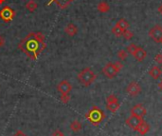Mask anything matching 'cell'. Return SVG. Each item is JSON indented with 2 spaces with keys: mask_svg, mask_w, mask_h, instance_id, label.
<instances>
[{
  "mask_svg": "<svg viewBox=\"0 0 162 136\" xmlns=\"http://www.w3.org/2000/svg\"><path fill=\"white\" fill-rule=\"evenodd\" d=\"M17 47L29 58L37 60L39 55L47 48V44L45 42V36L42 33L33 32L23 38Z\"/></svg>",
  "mask_w": 162,
  "mask_h": 136,
  "instance_id": "cell-1",
  "label": "cell"
},
{
  "mask_svg": "<svg viewBox=\"0 0 162 136\" xmlns=\"http://www.w3.org/2000/svg\"><path fill=\"white\" fill-rule=\"evenodd\" d=\"M85 118L92 125L99 126L102 122V120L105 118V115H104L103 111L101 108H99L96 106H93L92 107V108L85 114Z\"/></svg>",
  "mask_w": 162,
  "mask_h": 136,
  "instance_id": "cell-2",
  "label": "cell"
},
{
  "mask_svg": "<svg viewBox=\"0 0 162 136\" xmlns=\"http://www.w3.org/2000/svg\"><path fill=\"white\" fill-rule=\"evenodd\" d=\"M78 80L80 81V83L84 86V87H88L90 86L92 83H93L96 80V74L95 73L92 71L90 68H84L83 70H82L79 73H78Z\"/></svg>",
  "mask_w": 162,
  "mask_h": 136,
  "instance_id": "cell-3",
  "label": "cell"
},
{
  "mask_svg": "<svg viewBox=\"0 0 162 136\" xmlns=\"http://www.w3.org/2000/svg\"><path fill=\"white\" fill-rule=\"evenodd\" d=\"M15 15L16 13L9 6H5L0 10V18L4 22H12Z\"/></svg>",
  "mask_w": 162,
  "mask_h": 136,
  "instance_id": "cell-4",
  "label": "cell"
},
{
  "mask_svg": "<svg viewBox=\"0 0 162 136\" xmlns=\"http://www.w3.org/2000/svg\"><path fill=\"white\" fill-rule=\"evenodd\" d=\"M120 73L119 69L115 66L114 63H107L103 68H102V73L109 79L114 78L116 75Z\"/></svg>",
  "mask_w": 162,
  "mask_h": 136,
  "instance_id": "cell-5",
  "label": "cell"
},
{
  "mask_svg": "<svg viewBox=\"0 0 162 136\" xmlns=\"http://www.w3.org/2000/svg\"><path fill=\"white\" fill-rule=\"evenodd\" d=\"M148 34L155 43H161V40H162V27L159 26V25L154 26L149 31Z\"/></svg>",
  "mask_w": 162,
  "mask_h": 136,
  "instance_id": "cell-6",
  "label": "cell"
},
{
  "mask_svg": "<svg viewBox=\"0 0 162 136\" xmlns=\"http://www.w3.org/2000/svg\"><path fill=\"white\" fill-rule=\"evenodd\" d=\"M57 90L61 94H69V93L72 90V86L67 80H63L58 84Z\"/></svg>",
  "mask_w": 162,
  "mask_h": 136,
  "instance_id": "cell-7",
  "label": "cell"
},
{
  "mask_svg": "<svg viewBox=\"0 0 162 136\" xmlns=\"http://www.w3.org/2000/svg\"><path fill=\"white\" fill-rule=\"evenodd\" d=\"M141 121H142L141 117H138V116L131 114V116L129 118H127V120H126V125L129 128H131L133 130H136L138 126L141 125Z\"/></svg>",
  "mask_w": 162,
  "mask_h": 136,
  "instance_id": "cell-8",
  "label": "cell"
},
{
  "mask_svg": "<svg viewBox=\"0 0 162 136\" xmlns=\"http://www.w3.org/2000/svg\"><path fill=\"white\" fill-rule=\"evenodd\" d=\"M127 93L130 96H136L141 93V88L136 82H131L127 87Z\"/></svg>",
  "mask_w": 162,
  "mask_h": 136,
  "instance_id": "cell-9",
  "label": "cell"
},
{
  "mask_svg": "<svg viewBox=\"0 0 162 136\" xmlns=\"http://www.w3.org/2000/svg\"><path fill=\"white\" fill-rule=\"evenodd\" d=\"M131 113L133 115H136V116H138V117H144L147 113V110L146 108L141 105V104H137V105H135L132 108H131Z\"/></svg>",
  "mask_w": 162,
  "mask_h": 136,
  "instance_id": "cell-10",
  "label": "cell"
},
{
  "mask_svg": "<svg viewBox=\"0 0 162 136\" xmlns=\"http://www.w3.org/2000/svg\"><path fill=\"white\" fill-rule=\"evenodd\" d=\"M73 1H74V0H50L48 5H50L52 3H55L60 9L64 10V9L67 8Z\"/></svg>",
  "mask_w": 162,
  "mask_h": 136,
  "instance_id": "cell-11",
  "label": "cell"
},
{
  "mask_svg": "<svg viewBox=\"0 0 162 136\" xmlns=\"http://www.w3.org/2000/svg\"><path fill=\"white\" fill-rule=\"evenodd\" d=\"M64 33L68 35V36H74L77 34L78 33V28L73 24V23H69L65 26L64 28Z\"/></svg>",
  "mask_w": 162,
  "mask_h": 136,
  "instance_id": "cell-12",
  "label": "cell"
},
{
  "mask_svg": "<svg viewBox=\"0 0 162 136\" xmlns=\"http://www.w3.org/2000/svg\"><path fill=\"white\" fill-rule=\"evenodd\" d=\"M146 55H147V53H146V51L144 49H142L141 47H137V49H136V53L134 54V57L138 62H141V61H143L145 59Z\"/></svg>",
  "mask_w": 162,
  "mask_h": 136,
  "instance_id": "cell-13",
  "label": "cell"
},
{
  "mask_svg": "<svg viewBox=\"0 0 162 136\" xmlns=\"http://www.w3.org/2000/svg\"><path fill=\"white\" fill-rule=\"evenodd\" d=\"M149 75H150L153 79H155V80L158 79V78L160 77V75H161V70H160V68H159L158 66H154V67H152L151 70L149 71Z\"/></svg>",
  "mask_w": 162,
  "mask_h": 136,
  "instance_id": "cell-14",
  "label": "cell"
},
{
  "mask_svg": "<svg viewBox=\"0 0 162 136\" xmlns=\"http://www.w3.org/2000/svg\"><path fill=\"white\" fill-rule=\"evenodd\" d=\"M149 128H150L149 125H148L144 120H142L141 123V125L138 126V128H137L136 130L138 131V133H140V134H141V135H145V134L149 131Z\"/></svg>",
  "mask_w": 162,
  "mask_h": 136,
  "instance_id": "cell-15",
  "label": "cell"
},
{
  "mask_svg": "<svg viewBox=\"0 0 162 136\" xmlns=\"http://www.w3.org/2000/svg\"><path fill=\"white\" fill-rule=\"evenodd\" d=\"M97 9H98V11H99L100 13H108V12H109V10H110V6H109V4H108L107 2H105V1H102V2H100V3L98 4Z\"/></svg>",
  "mask_w": 162,
  "mask_h": 136,
  "instance_id": "cell-16",
  "label": "cell"
},
{
  "mask_svg": "<svg viewBox=\"0 0 162 136\" xmlns=\"http://www.w3.org/2000/svg\"><path fill=\"white\" fill-rule=\"evenodd\" d=\"M25 8L30 12V13H34L36 9L38 8V4L34 1V0H30L25 5Z\"/></svg>",
  "mask_w": 162,
  "mask_h": 136,
  "instance_id": "cell-17",
  "label": "cell"
},
{
  "mask_svg": "<svg viewBox=\"0 0 162 136\" xmlns=\"http://www.w3.org/2000/svg\"><path fill=\"white\" fill-rule=\"evenodd\" d=\"M69 128H70V129L73 132H79L82 129V124L78 120H74L73 122H71V124H70V126H69Z\"/></svg>",
  "mask_w": 162,
  "mask_h": 136,
  "instance_id": "cell-18",
  "label": "cell"
},
{
  "mask_svg": "<svg viewBox=\"0 0 162 136\" xmlns=\"http://www.w3.org/2000/svg\"><path fill=\"white\" fill-rule=\"evenodd\" d=\"M116 25H117L118 27H120L122 31L128 30V28H129V23H128V21L125 20V19H123V18L120 19V20L117 22V24H116Z\"/></svg>",
  "mask_w": 162,
  "mask_h": 136,
  "instance_id": "cell-19",
  "label": "cell"
},
{
  "mask_svg": "<svg viewBox=\"0 0 162 136\" xmlns=\"http://www.w3.org/2000/svg\"><path fill=\"white\" fill-rule=\"evenodd\" d=\"M106 107H107V109L110 110L111 112H116V111L119 109V108H120V104H119V102L109 103V104L106 105Z\"/></svg>",
  "mask_w": 162,
  "mask_h": 136,
  "instance_id": "cell-20",
  "label": "cell"
},
{
  "mask_svg": "<svg viewBox=\"0 0 162 136\" xmlns=\"http://www.w3.org/2000/svg\"><path fill=\"white\" fill-rule=\"evenodd\" d=\"M123 32H124V31H122V30L120 27H118L117 25H116L115 27H113V29H112V33H113V34H115L117 37H121V36H122Z\"/></svg>",
  "mask_w": 162,
  "mask_h": 136,
  "instance_id": "cell-21",
  "label": "cell"
},
{
  "mask_svg": "<svg viewBox=\"0 0 162 136\" xmlns=\"http://www.w3.org/2000/svg\"><path fill=\"white\" fill-rule=\"evenodd\" d=\"M117 56H118V58L121 59V60H125V59L128 57V53H127V51H125V50H120V51L117 53Z\"/></svg>",
  "mask_w": 162,
  "mask_h": 136,
  "instance_id": "cell-22",
  "label": "cell"
},
{
  "mask_svg": "<svg viewBox=\"0 0 162 136\" xmlns=\"http://www.w3.org/2000/svg\"><path fill=\"white\" fill-rule=\"evenodd\" d=\"M136 49H137V46L136 44H130L128 46V48H127V53L129 54H131V55H134L136 51Z\"/></svg>",
  "mask_w": 162,
  "mask_h": 136,
  "instance_id": "cell-23",
  "label": "cell"
},
{
  "mask_svg": "<svg viewBox=\"0 0 162 136\" xmlns=\"http://www.w3.org/2000/svg\"><path fill=\"white\" fill-rule=\"evenodd\" d=\"M122 36H123V37H124L126 40H131V39L133 38L134 34H133V33H132V32H130V31H128V30H125V31L123 32Z\"/></svg>",
  "mask_w": 162,
  "mask_h": 136,
  "instance_id": "cell-24",
  "label": "cell"
},
{
  "mask_svg": "<svg viewBox=\"0 0 162 136\" xmlns=\"http://www.w3.org/2000/svg\"><path fill=\"white\" fill-rule=\"evenodd\" d=\"M60 100H61L62 103L67 104V103L69 102V100H70V96H69V94H61Z\"/></svg>",
  "mask_w": 162,
  "mask_h": 136,
  "instance_id": "cell-25",
  "label": "cell"
},
{
  "mask_svg": "<svg viewBox=\"0 0 162 136\" xmlns=\"http://www.w3.org/2000/svg\"><path fill=\"white\" fill-rule=\"evenodd\" d=\"M114 102H118V98L116 97L115 95H109L107 98H106V103L109 104V103H114Z\"/></svg>",
  "mask_w": 162,
  "mask_h": 136,
  "instance_id": "cell-26",
  "label": "cell"
},
{
  "mask_svg": "<svg viewBox=\"0 0 162 136\" xmlns=\"http://www.w3.org/2000/svg\"><path fill=\"white\" fill-rule=\"evenodd\" d=\"M155 61L157 64L162 65V53H157V54L155 56Z\"/></svg>",
  "mask_w": 162,
  "mask_h": 136,
  "instance_id": "cell-27",
  "label": "cell"
},
{
  "mask_svg": "<svg viewBox=\"0 0 162 136\" xmlns=\"http://www.w3.org/2000/svg\"><path fill=\"white\" fill-rule=\"evenodd\" d=\"M52 136H64V132L61 131L60 129H56L53 133H52Z\"/></svg>",
  "mask_w": 162,
  "mask_h": 136,
  "instance_id": "cell-28",
  "label": "cell"
},
{
  "mask_svg": "<svg viewBox=\"0 0 162 136\" xmlns=\"http://www.w3.org/2000/svg\"><path fill=\"white\" fill-rule=\"evenodd\" d=\"M13 136H28L26 133H24L22 130H17L14 134H13Z\"/></svg>",
  "mask_w": 162,
  "mask_h": 136,
  "instance_id": "cell-29",
  "label": "cell"
},
{
  "mask_svg": "<svg viewBox=\"0 0 162 136\" xmlns=\"http://www.w3.org/2000/svg\"><path fill=\"white\" fill-rule=\"evenodd\" d=\"M114 64H115V66L117 67L118 69H119V71H121V70L122 69V68H123V65H122V63H121L120 61H117V62H115Z\"/></svg>",
  "mask_w": 162,
  "mask_h": 136,
  "instance_id": "cell-30",
  "label": "cell"
},
{
  "mask_svg": "<svg viewBox=\"0 0 162 136\" xmlns=\"http://www.w3.org/2000/svg\"><path fill=\"white\" fill-rule=\"evenodd\" d=\"M4 44H5V38H4V36H0V47L4 46Z\"/></svg>",
  "mask_w": 162,
  "mask_h": 136,
  "instance_id": "cell-31",
  "label": "cell"
},
{
  "mask_svg": "<svg viewBox=\"0 0 162 136\" xmlns=\"http://www.w3.org/2000/svg\"><path fill=\"white\" fill-rule=\"evenodd\" d=\"M157 12H158L160 14H162V4H161V5H159V7L157 8Z\"/></svg>",
  "mask_w": 162,
  "mask_h": 136,
  "instance_id": "cell-32",
  "label": "cell"
},
{
  "mask_svg": "<svg viewBox=\"0 0 162 136\" xmlns=\"http://www.w3.org/2000/svg\"><path fill=\"white\" fill-rule=\"evenodd\" d=\"M6 2V0H0V5H2Z\"/></svg>",
  "mask_w": 162,
  "mask_h": 136,
  "instance_id": "cell-33",
  "label": "cell"
},
{
  "mask_svg": "<svg viewBox=\"0 0 162 136\" xmlns=\"http://www.w3.org/2000/svg\"><path fill=\"white\" fill-rule=\"evenodd\" d=\"M159 88H160V89L162 90V81H161V82L159 83Z\"/></svg>",
  "mask_w": 162,
  "mask_h": 136,
  "instance_id": "cell-34",
  "label": "cell"
},
{
  "mask_svg": "<svg viewBox=\"0 0 162 136\" xmlns=\"http://www.w3.org/2000/svg\"><path fill=\"white\" fill-rule=\"evenodd\" d=\"M161 44H162V40H161Z\"/></svg>",
  "mask_w": 162,
  "mask_h": 136,
  "instance_id": "cell-35",
  "label": "cell"
},
{
  "mask_svg": "<svg viewBox=\"0 0 162 136\" xmlns=\"http://www.w3.org/2000/svg\"><path fill=\"white\" fill-rule=\"evenodd\" d=\"M161 69H162V67H161Z\"/></svg>",
  "mask_w": 162,
  "mask_h": 136,
  "instance_id": "cell-36",
  "label": "cell"
}]
</instances>
